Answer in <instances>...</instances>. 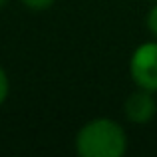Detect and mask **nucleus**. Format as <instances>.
Here are the masks:
<instances>
[{
  "label": "nucleus",
  "instance_id": "obj_2",
  "mask_svg": "<svg viewBox=\"0 0 157 157\" xmlns=\"http://www.w3.org/2000/svg\"><path fill=\"white\" fill-rule=\"evenodd\" d=\"M129 76L135 88L157 94V40L141 42L129 58Z\"/></svg>",
  "mask_w": 157,
  "mask_h": 157
},
{
  "label": "nucleus",
  "instance_id": "obj_3",
  "mask_svg": "<svg viewBox=\"0 0 157 157\" xmlns=\"http://www.w3.org/2000/svg\"><path fill=\"white\" fill-rule=\"evenodd\" d=\"M157 113L155 94L137 88L123 101V115L133 125H147Z\"/></svg>",
  "mask_w": 157,
  "mask_h": 157
},
{
  "label": "nucleus",
  "instance_id": "obj_4",
  "mask_svg": "<svg viewBox=\"0 0 157 157\" xmlns=\"http://www.w3.org/2000/svg\"><path fill=\"white\" fill-rule=\"evenodd\" d=\"M20 2H22V6H26L32 12H44L48 8H52L56 4V0H20Z\"/></svg>",
  "mask_w": 157,
  "mask_h": 157
},
{
  "label": "nucleus",
  "instance_id": "obj_5",
  "mask_svg": "<svg viewBox=\"0 0 157 157\" xmlns=\"http://www.w3.org/2000/svg\"><path fill=\"white\" fill-rule=\"evenodd\" d=\"M8 96H10V78H8L4 66L0 64V105L8 100Z\"/></svg>",
  "mask_w": 157,
  "mask_h": 157
},
{
  "label": "nucleus",
  "instance_id": "obj_6",
  "mask_svg": "<svg viewBox=\"0 0 157 157\" xmlns=\"http://www.w3.org/2000/svg\"><path fill=\"white\" fill-rule=\"evenodd\" d=\"M145 26H147V30H149L151 38H155V40H157V0L153 2V6L149 8V12H147Z\"/></svg>",
  "mask_w": 157,
  "mask_h": 157
},
{
  "label": "nucleus",
  "instance_id": "obj_8",
  "mask_svg": "<svg viewBox=\"0 0 157 157\" xmlns=\"http://www.w3.org/2000/svg\"><path fill=\"white\" fill-rule=\"evenodd\" d=\"M147 2H155V0H147Z\"/></svg>",
  "mask_w": 157,
  "mask_h": 157
},
{
  "label": "nucleus",
  "instance_id": "obj_7",
  "mask_svg": "<svg viewBox=\"0 0 157 157\" xmlns=\"http://www.w3.org/2000/svg\"><path fill=\"white\" fill-rule=\"evenodd\" d=\"M6 4H8V0H0V8H2V6H6Z\"/></svg>",
  "mask_w": 157,
  "mask_h": 157
},
{
  "label": "nucleus",
  "instance_id": "obj_1",
  "mask_svg": "<svg viewBox=\"0 0 157 157\" xmlns=\"http://www.w3.org/2000/svg\"><path fill=\"white\" fill-rule=\"evenodd\" d=\"M127 147L125 127L111 117L90 119L74 137V149L80 157H123Z\"/></svg>",
  "mask_w": 157,
  "mask_h": 157
}]
</instances>
